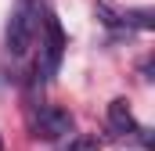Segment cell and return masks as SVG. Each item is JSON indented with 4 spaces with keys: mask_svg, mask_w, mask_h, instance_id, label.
<instances>
[{
    "mask_svg": "<svg viewBox=\"0 0 155 151\" xmlns=\"http://www.w3.org/2000/svg\"><path fill=\"white\" fill-rule=\"evenodd\" d=\"M36 0H18L11 18H7V54L11 58H25L29 47H33V36H36Z\"/></svg>",
    "mask_w": 155,
    "mask_h": 151,
    "instance_id": "6da1fadb",
    "label": "cell"
},
{
    "mask_svg": "<svg viewBox=\"0 0 155 151\" xmlns=\"http://www.w3.org/2000/svg\"><path fill=\"white\" fill-rule=\"evenodd\" d=\"M65 133H72V115L65 112L61 104H43L36 112V137L58 140V137H65Z\"/></svg>",
    "mask_w": 155,
    "mask_h": 151,
    "instance_id": "7a4b0ae2",
    "label": "cell"
},
{
    "mask_svg": "<svg viewBox=\"0 0 155 151\" xmlns=\"http://www.w3.org/2000/svg\"><path fill=\"white\" fill-rule=\"evenodd\" d=\"M43 33H47V40H43V72L51 79L61 65V54H65V33H61V22L54 14L43 18Z\"/></svg>",
    "mask_w": 155,
    "mask_h": 151,
    "instance_id": "3957f363",
    "label": "cell"
},
{
    "mask_svg": "<svg viewBox=\"0 0 155 151\" xmlns=\"http://www.w3.org/2000/svg\"><path fill=\"white\" fill-rule=\"evenodd\" d=\"M108 122H112V130H116V133H137L144 144L152 140V137L134 122V112L126 108V101H112V104H108Z\"/></svg>",
    "mask_w": 155,
    "mask_h": 151,
    "instance_id": "277c9868",
    "label": "cell"
},
{
    "mask_svg": "<svg viewBox=\"0 0 155 151\" xmlns=\"http://www.w3.org/2000/svg\"><path fill=\"white\" fill-rule=\"evenodd\" d=\"M69 151H101V140H97L94 133H79L76 140L69 144Z\"/></svg>",
    "mask_w": 155,
    "mask_h": 151,
    "instance_id": "5b68a950",
    "label": "cell"
},
{
    "mask_svg": "<svg viewBox=\"0 0 155 151\" xmlns=\"http://www.w3.org/2000/svg\"><path fill=\"white\" fill-rule=\"evenodd\" d=\"M0 151H4V140H0Z\"/></svg>",
    "mask_w": 155,
    "mask_h": 151,
    "instance_id": "8992f818",
    "label": "cell"
}]
</instances>
